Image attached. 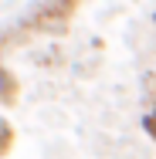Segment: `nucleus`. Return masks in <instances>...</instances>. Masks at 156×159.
<instances>
[{"instance_id":"f257e3e1","label":"nucleus","mask_w":156,"mask_h":159,"mask_svg":"<svg viewBox=\"0 0 156 159\" xmlns=\"http://www.w3.org/2000/svg\"><path fill=\"white\" fill-rule=\"evenodd\" d=\"M14 98H17V81L7 68H0V105H14Z\"/></svg>"},{"instance_id":"f03ea898","label":"nucleus","mask_w":156,"mask_h":159,"mask_svg":"<svg viewBox=\"0 0 156 159\" xmlns=\"http://www.w3.org/2000/svg\"><path fill=\"white\" fill-rule=\"evenodd\" d=\"M10 146H14V129L0 119V159L7 156V149H10Z\"/></svg>"},{"instance_id":"7ed1b4c3","label":"nucleus","mask_w":156,"mask_h":159,"mask_svg":"<svg viewBox=\"0 0 156 159\" xmlns=\"http://www.w3.org/2000/svg\"><path fill=\"white\" fill-rule=\"evenodd\" d=\"M143 129H146V132H149V135L156 139V112H149V115L143 119Z\"/></svg>"}]
</instances>
